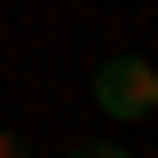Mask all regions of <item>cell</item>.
<instances>
[{
	"label": "cell",
	"instance_id": "6da1fadb",
	"mask_svg": "<svg viewBox=\"0 0 158 158\" xmlns=\"http://www.w3.org/2000/svg\"><path fill=\"white\" fill-rule=\"evenodd\" d=\"M95 103H103L111 118H142V111H158V71H150L142 56H111V63L95 71Z\"/></svg>",
	"mask_w": 158,
	"mask_h": 158
},
{
	"label": "cell",
	"instance_id": "7a4b0ae2",
	"mask_svg": "<svg viewBox=\"0 0 158 158\" xmlns=\"http://www.w3.org/2000/svg\"><path fill=\"white\" fill-rule=\"evenodd\" d=\"M71 158H127V150H118V142H79Z\"/></svg>",
	"mask_w": 158,
	"mask_h": 158
},
{
	"label": "cell",
	"instance_id": "3957f363",
	"mask_svg": "<svg viewBox=\"0 0 158 158\" xmlns=\"http://www.w3.org/2000/svg\"><path fill=\"white\" fill-rule=\"evenodd\" d=\"M0 158H32V150H24V142L8 135V127H0Z\"/></svg>",
	"mask_w": 158,
	"mask_h": 158
}]
</instances>
